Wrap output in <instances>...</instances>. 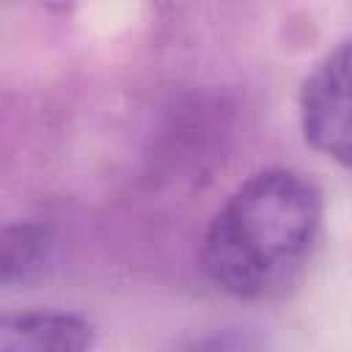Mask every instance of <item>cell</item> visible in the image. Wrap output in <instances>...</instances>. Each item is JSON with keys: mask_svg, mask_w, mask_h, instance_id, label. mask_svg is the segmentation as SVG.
<instances>
[{"mask_svg": "<svg viewBox=\"0 0 352 352\" xmlns=\"http://www.w3.org/2000/svg\"><path fill=\"white\" fill-rule=\"evenodd\" d=\"M300 129L311 148L352 168V38L333 47L305 77Z\"/></svg>", "mask_w": 352, "mask_h": 352, "instance_id": "2", "label": "cell"}, {"mask_svg": "<svg viewBox=\"0 0 352 352\" xmlns=\"http://www.w3.org/2000/svg\"><path fill=\"white\" fill-rule=\"evenodd\" d=\"M322 217V192L305 173L264 168L248 176L209 220L201 267L226 297L272 300L308 267Z\"/></svg>", "mask_w": 352, "mask_h": 352, "instance_id": "1", "label": "cell"}, {"mask_svg": "<svg viewBox=\"0 0 352 352\" xmlns=\"http://www.w3.org/2000/svg\"><path fill=\"white\" fill-rule=\"evenodd\" d=\"M94 324L74 311L6 314L0 324V352H91Z\"/></svg>", "mask_w": 352, "mask_h": 352, "instance_id": "3", "label": "cell"}, {"mask_svg": "<svg viewBox=\"0 0 352 352\" xmlns=\"http://www.w3.org/2000/svg\"><path fill=\"white\" fill-rule=\"evenodd\" d=\"M50 253V234L38 223H8L3 228L0 280L6 289L36 278Z\"/></svg>", "mask_w": 352, "mask_h": 352, "instance_id": "4", "label": "cell"}]
</instances>
